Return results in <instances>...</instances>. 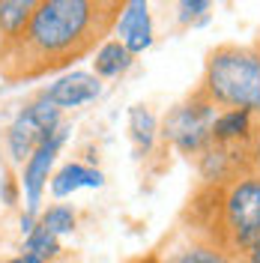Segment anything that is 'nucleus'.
I'll return each mask as SVG.
<instances>
[{"label":"nucleus","instance_id":"f257e3e1","mask_svg":"<svg viewBox=\"0 0 260 263\" xmlns=\"http://www.w3.org/2000/svg\"><path fill=\"white\" fill-rule=\"evenodd\" d=\"M126 0H42L27 27L0 54V81L30 84L96 54Z\"/></svg>","mask_w":260,"mask_h":263},{"label":"nucleus","instance_id":"f03ea898","mask_svg":"<svg viewBox=\"0 0 260 263\" xmlns=\"http://www.w3.org/2000/svg\"><path fill=\"white\" fill-rule=\"evenodd\" d=\"M182 230L243 260L260 246V177L200 182L182 210Z\"/></svg>","mask_w":260,"mask_h":263},{"label":"nucleus","instance_id":"7ed1b4c3","mask_svg":"<svg viewBox=\"0 0 260 263\" xmlns=\"http://www.w3.org/2000/svg\"><path fill=\"white\" fill-rule=\"evenodd\" d=\"M197 87L221 111L239 108L260 117V51L251 45L212 48Z\"/></svg>","mask_w":260,"mask_h":263},{"label":"nucleus","instance_id":"20e7f679","mask_svg":"<svg viewBox=\"0 0 260 263\" xmlns=\"http://www.w3.org/2000/svg\"><path fill=\"white\" fill-rule=\"evenodd\" d=\"M215 117H218V108L197 87L185 102H179L177 108L168 111L162 135H164V141H171L182 156H195L197 159L212 144V123H215Z\"/></svg>","mask_w":260,"mask_h":263},{"label":"nucleus","instance_id":"39448f33","mask_svg":"<svg viewBox=\"0 0 260 263\" xmlns=\"http://www.w3.org/2000/svg\"><path fill=\"white\" fill-rule=\"evenodd\" d=\"M63 111L54 108L51 102H45L42 96H36L15 114V120L6 126V135H3V144H6V156H9V164L12 167H21V164L30 159L36 147H42L54 132L63 126Z\"/></svg>","mask_w":260,"mask_h":263},{"label":"nucleus","instance_id":"423d86ee","mask_svg":"<svg viewBox=\"0 0 260 263\" xmlns=\"http://www.w3.org/2000/svg\"><path fill=\"white\" fill-rule=\"evenodd\" d=\"M66 138H69V129L60 126V129L51 135L42 147H36L27 162L21 164V195H24V203H27V215H36L42 213V195L51 182V171H54V162L63 149Z\"/></svg>","mask_w":260,"mask_h":263},{"label":"nucleus","instance_id":"0eeeda50","mask_svg":"<svg viewBox=\"0 0 260 263\" xmlns=\"http://www.w3.org/2000/svg\"><path fill=\"white\" fill-rule=\"evenodd\" d=\"M102 93V81H99L96 75H87V72H72V75H63V78H57V81L45 87L39 96L51 102L54 108H81L87 102H93L99 99Z\"/></svg>","mask_w":260,"mask_h":263},{"label":"nucleus","instance_id":"6e6552de","mask_svg":"<svg viewBox=\"0 0 260 263\" xmlns=\"http://www.w3.org/2000/svg\"><path fill=\"white\" fill-rule=\"evenodd\" d=\"M114 33L132 54H141L153 45V18L146 9V0H126Z\"/></svg>","mask_w":260,"mask_h":263},{"label":"nucleus","instance_id":"1a4fd4ad","mask_svg":"<svg viewBox=\"0 0 260 263\" xmlns=\"http://www.w3.org/2000/svg\"><path fill=\"white\" fill-rule=\"evenodd\" d=\"M257 126V117L239 111V108H230V111H218L215 123H212V144H225V147H248L251 144V135Z\"/></svg>","mask_w":260,"mask_h":263},{"label":"nucleus","instance_id":"9d476101","mask_svg":"<svg viewBox=\"0 0 260 263\" xmlns=\"http://www.w3.org/2000/svg\"><path fill=\"white\" fill-rule=\"evenodd\" d=\"M102 182H105L102 171L87 167V164H81V162H69V164H63L57 174H51L48 189H51L54 197H66V195L81 192V189H102Z\"/></svg>","mask_w":260,"mask_h":263},{"label":"nucleus","instance_id":"9b49d317","mask_svg":"<svg viewBox=\"0 0 260 263\" xmlns=\"http://www.w3.org/2000/svg\"><path fill=\"white\" fill-rule=\"evenodd\" d=\"M153 263H236V260L228 257L221 248H215L210 242L195 239V236L185 233V242L174 246L171 251H164V254H156Z\"/></svg>","mask_w":260,"mask_h":263},{"label":"nucleus","instance_id":"f8f14e48","mask_svg":"<svg viewBox=\"0 0 260 263\" xmlns=\"http://www.w3.org/2000/svg\"><path fill=\"white\" fill-rule=\"evenodd\" d=\"M39 3L42 0H0V54L21 36Z\"/></svg>","mask_w":260,"mask_h":263},{"label":"nucleus","instance_id":"ddd939ff","mask_svg":"<svg viewBox=\"0 0 260 263\" xmlns=\"http://www.w3.org/2000/svg\"><path fill=\"white\" fill-rule=\"evenodd\" d=\"M132 60H135V54L120 39H108L93 54V75L96 78H117L132 66Z\"/></svg>","mask_w":260,"mask_h":263},{"label":"nucleus","instance_id":"4468645a","mask_svg":"<svg viewBox=\"0 0 260 263\" xmlns=\"http://www.w3.org/2000/svg\"><path fill=\"white\" fill-rule=\"evenodd\" d=\"M24 251L33 254V257H39V260L51 263L57 254H60V236H54L48 228H42L39 218H36V228L24 236Z\"/></svg>","mask_w":260,"mask_h":263},{"label":"nucleus","instance_id":"2eb2a0df","mask_svg":"<svg viewBox=\"0 0 260 263\" xmlns=\"http://www.w3.org/2000/svg\"><path fill=\"white\" fill-rule=\"evenodd\" d=\"M129 129L138 153H150L153 141H156V117L150 114L144 105H135L129 111Z\"/></svg>","mask_w":260,"mask_h":263},{"label":"nucleus","instance_id":"dca6fc26","mask_svg":"<svg viewBox=\"0 0 260 263\" xmlns=\"http://www.w3.org/2000/svg\"><path fill=\"white\" fill-rule=\"evenodd\" d=\"M39 224L42 228H48L54 236H66V233H72L75 224H78V215L72 206H66V203H54L48 210H42L39 213Z\"/></svg>","mask_w":260,"mask_h":263},{"label":"nucleus","instance_id":"f3484780","mask_svg":"<svg viewBox=\"0 0 260 263\" xmlns=\"http://www.w3.org/2000/svg\"><path fill=\"white\" fill-rule=\"evenodd\" d=\"M210 6H212V0H179V21L189 24L195 18H203L210 12Z\"/></svg>","mask_w":260,"mask_h":263},{"label":"nucleus","instance_id":"a211bd4d","mask_svg":"<svg viewBox=\"0 0 260 263\" xmlns=\"http://www.w3.org/2000/svg\"><path fill=\"white\" fill-rule=\"evenodd\" d=\"M18 195H21V180L12 174V164H6V177H3V203H6V206H15Z\"/></svg>","mask_w":260,"mask_h":263},{"label":"nucleus","instance_id":"6ab92c4d","mask_svg":"<svg viewBox=\"0 0 260 263\" xmlns=\"http://www.w3.org/2000/svg\"><path fill=\"white\" fill-rule=\"evenodd\" d=\"M248 159H251V171L260 177V117L257 126H254V135H251V144H248Z\"/></svg>","mask_w":260,"mask_h":263},{"label":"nucleus","instance_id":"aec40b11","mask_svg":"<svg viewBox=\"0 0 260 263\" xmlns=\"http://www.w3.org/2000/svg\"><path fill=\"white\" fill-rule=\"evenodd\" d=\"M6 263H45V260H39V257H33V254H27V251H21V254H15V257H9Z\"/></svg>","mask_w":260,"mask_h":263},{"label":"nucleus","instance_id":"412c9836","mask_svg":"<svg viewBox=\"0 0 260 263\" xmlns=\"http://www.w3.org/2000/svg\"><path fill=\"white\" fill-rule=\"evenodd\" d=\"M239 263H260V246L254 248L251 254H245V257H243V260H239Z\"/></svg>","mask_w":260,"mask_h":263}]
</instances>
